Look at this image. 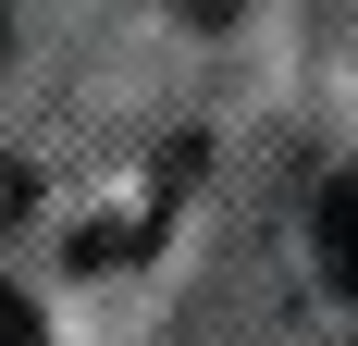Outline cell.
<instances>
[{"mask_svg": "<svg viewBox=\"0 0 358 346\" xmlns=\"http://www.w3.org/2000/svg\"><path fill=\"white\" fill-rule=\"evenodd\" d=\"M322 260H334V284L358 297V173H346V186H322Z\"/></svg>", "mask_w": 358, "mask_h": 346, "instance_id": "6da1fadb", "label": "cell"}, {"mask_svg": "<svg viewBox=\"0 0 358 346\" xmlns=\"http://www.w3.org/2000/svg\"><path fill=\"white\" fill-rule=\"evenodd\" d=\"M0 346H37V310L13 297V284H0Z\"/></svg>", "mask_w": 358, "mask_h": 346, "instance_id": "7a4b0ae2", "label": "cell"}, {"mask_svg": "<svg viewBox=\"0 0 358 346\" xmlns=\"http://www.w3.org/2000/svg\"><path fill=\"white\" fill-rule=\"evenodd\" d=\"M13 210H25V161H0V223H13Z\"/></svg>", "mask_w": 358, "mask_h": 346, "instance_id": "3957f363", "label": "cell"}]
</instances>
